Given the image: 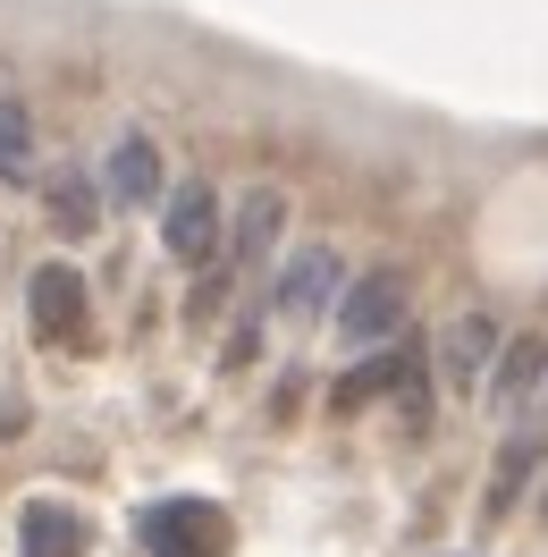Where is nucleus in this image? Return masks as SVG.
Segmentation results:
<instances>
[{
  "label": "nucleus",
  "mask_w": 548,
  "mask_h": 557,
  "mask_svg": "<svg viewBox=\"0 0 548 557\" xmlns=\"http://www.w3.org/2000/svg\"><path fill=\"white\" fill-rule=\"evenodd\" d=\"M26 296H35L42 338H76V321H85V278H76L68 262H42V271L26 278Z\"/></svg>",
  "instance_id": "9"
},
{
  "label": "nucleus",
  "mask_w": 548,
  "mask_h": 557,
  "mask_svg": "<svg viewBox=\"0 0 548 557\" xmlns=\"http://www.w3.org/2000/svg\"><path fill=\"white\" fill-rule=\"evenodd\" d=\"M540 465H548V456H540ZM540 507H548V482H540Z\"/></svg>",
  "instance_id": "15"
},
{
  "label": "nucleus",
  "mask_w": 548,
  "mask_h": 557,
  "mask_svg": "<svg viewBox=\"0 0 548 557\" xmlns=\"http://www.w3.org/2000/svg\"><path fill=\"white\" fill-rule=\"evenodd\" d=\"M161 152H152V136H119L110 144V161H102V203L119 211H144V203H161Z\"/></svg>",
  "instance_id": "6"
},
{
  "label": "nucleus",
  "mask_w": 548,
  "mask_h": 557,
  "mask_svg": "<svg viewBox=\"0 0 548 557\" xmlns=\"http://www.w3.org/2000/svg\"><path fill=\"white\" fill-rule=\"evenodd\" d=\"M540 406H548V388H540Z\"/></svg>",
  "instance_id": "16"
},
{
  "label": "nucleus",
  "mask_w": 548,
  "mask_h": 557,
  "mask_svg": "<svg viewBox=\"0 0 548 557\" xmlns=\"http://www.w3.org/2000/svg\"><path fill=\"white\" fill-rule=\"evenodd\" d=\"M35 177V110L17 102H0V186H26Z\"/></svg>",
  "instance_id": "12"
},
{
  "label": "nucleus",
  "mask_w": 548,
  "mask_h": 557,
  "mask_svg": "<svg viewBox=\"0 0 548 557\" xmlns=\"http://www.w3.org/2000/svg\"><path fill=\"white\" fill-rule=\"evenodd\" d=\"M144 549L152 557H220L228 523H220L211 498H161V507H144Z\"/></svg>",
  "instance_id": "5"
},
{
  "label": "nucleus",
  "mask_w": 548,
  "mask_h": 557,
  "mask_svg": "<svg viewBox=\"0 0 548 557\" xmlns=\"http://www.w3.org/2000/svg\"><path fill=\"white\" fill-rule=\"evenodd\" d=\"M278 228H287V203H278V186H253L237 203V228H228V278L237 271H253L262 253L278 245Z\"/></svg>",
  "instance_id": "7"
},
{
  "label": "nucleus",
  "mask_w": 548,
  "mask_h": 557,
  "mask_svg": "<svg viewBox=\"0 0 548 557\" xmlns=\"http://www.w3.org/2000/svg\"><path fill=\"white\" fill-rule=\"evenodd\" d=\"M338 287H346L338 245H296V253L278 262V278H271V321H321L338 305Z\"/></svg>",
  "instance_id": "2"
},
{
  "label": "nucleus",
  "mask_w": 548,
  "mask_h": 557,
  "mask_svg": "<svg viewBox=\"0 0 548 557\" xmlns=\"http://www.w3.org/2000/svg\"><path fill=\"white\" fill-rule=\"evenodd\" d=\"M397 381H413V355L406 347H372L354 372L338 381V406H363V397H379V388H397Z\"/></svg>",
  "instance_id": "13"
},
{
  "label": "nucleus",
  "mask_w": 548,
  "mask_h": 557,
  "mask_svg": "<svg viewBox=\"0 0 548 557\" xmlns=\"http://www.w3.org/2000/svg\"><path fill=\"white\" fill-rule=\"evenodd\" d=\"M161 253L186 262V271H203L211 253H220V195H211L203 177H177L170 195H161Z\"/></svg>",
  "instance_id": "4"
},
{
  "label": "nucleus",
  "mask_w": 548,
  "mask_h": 557,
  "mask_svg": "<svg viewBox=\"0 0 548 557\" xmlns=\"http://www.w3.org/2000/svg\"><path fill=\"white\" fill-rule=\"evenodd\" d=\"M406 271H363L338 287V305H329V330H338V347L372 355V347H397V330H406Z\"/></svg>",
  "instance_id": "1"
},
{
  "label": "nucleus",
  "mask_w": 548,
  "mask_h": 557,
  "mask_svg": "<svg viewBox=\"0 0 548 557\" xmlns=\"http://www.w3.org/2000/svg\"><path fill=\"white\" fill-rule=\"evenodd\" d=\"M17 549L26 557H85V523H76L60 498H35V507L17 516Z\"/></svg>",
  "instance_id": "10"
},
{
  "label": "nucleus",
  "mask_w": 548,
  "mask_h": 557,
  "mask_svg": "<svg viewBox=\"0 0 548 557\" xmlns=\"http://www.w3.org/2000/svg\"><path fill=\"white\" fill-rule=\"evenodd\" d=\"M42 203H51V220H60L68 237H94V220H102V177H85V170L68 161V170H51Z\"/></svg>",
  "instance_id": "11"
},
{
  "label": "nucleus",
  "mask_w": 548,
  "mask_h": 557,
  "mask_svg": "<svg viewBox=\"0 0 548 557\" xmlns=\"http://www.w3.org/2000/svg\"><path fill=\"white\" fill-rule=\"evenodd\" d=\"M540 456H548L540 431H514L507 448H498V465H489V490H481V516H489V523L514 516V498H523V482L540 473Z\"/></svg>",
  "instance_id": "8"
},
{
  "label": "nucleus",
  "mask_w": 548,
  "mask_h": 557,
  "mask_svg": "<svg viewBox=\"0 0 548 557\" xmlns=\"http://www.w3.org/2000/svg\"><path fill=\"white\" fill-rule=\"evenodd\" d=\"M548 388V338L540 330H514V338H498V355H489V372H481V406L489 414H532Z\"/></svg>",
  "instance_id": "3"
},
{
  "label": "nucleus",
  "mask_w": 548,
  "mask_h": 557,
  "mask_svg": "<svg viewBox=\"0 0 548 557\" xmlns=\"http://www.w3.org/2000/svg\"><path fill=\"white\" fill-rule=\"evenodd\" d=\"M489 355H498V321H489V313H464V321H456V338H447V372H456V381H481V372H489Z\"/></svg>",
  "instance_id": "14"
}]
</instances>
